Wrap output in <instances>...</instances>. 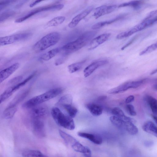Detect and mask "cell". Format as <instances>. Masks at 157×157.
<instances>
[{
	"label": "cell",
	"instance_id": "1",
	"mask_svg": "<svg viewBox=\"0 0 157 157\" xmlns=\"http://www.w3.org/2000/svg\"><path fill=\"white\" fill-rule=\"evenodd\" d=\"M96 31H89L81 35L76 40L69 42L63 46L61 49L67 53L76 52L85 46L95 36Z\"/></svg>",
	"mask_w": 157,
	"mask_h": 157
},
{
	"label": "cell",
	"instance_id": "2",
	"mask_svg": "<svg viewBox=\"0 0 157 157\" xmlns=\"http://www.w3.org/2000/svg\"><path fill=\"white\" fill-rule=\"evenodd\" d=\"M63 88L51 89L41 94L33 97L23 104L22 106L30 108L52 99L61 94L63 91Z\"/></svg>",
	"mask_w": 157,
	"mask_h": 157
},
{
	"label": "cell",
	"instance_id": "3",
	"mask_svg": "<svg viewBox=\"0 0 157 157\" xmlns=\"http://www.w3.org/2000/svg\"><path fill=\"white\" fill-rule=\"evenodd\" d=\"M60 37V34L57 32L49 33L36 42L33 47V49L36 52L43 51L57 44Z\"/></svg>",
	"mask_w": 157,
	"mask_h": 157
},
{
	"label": "cell",
	"instance_id": "4",
	"mask_svg": "<svg viewBox=\"0 0 157 157\" xmlns=\"http://www.w3.org/2000/svg\"><path fill=\"white\" fill-rule=\"evenodd\" d=\"M51 114L54 120L59 126L71 130L75 129V124L72 118L64 114L58 108H53Z\"/></svg>",
	"mask_w": 157,
	"mask_h": 157
},
{
	"label": "cell",
	"instance_id": "5",
	"mask_svg": "<svg viewBox=\"0 0 157 157\" xmlns=\"http://www.w3.org/2000/svg\"><path fill=\"white\" fill-rule=\"evenodd\" d=\"M153 18L148 15L141 22L130 29L118 34L116 36V38L120 39L128 37L137 32L145 29L154 24Z\"/></svg>",
	"mask_w": 157,
	"mask_h": 157
},
{
	"label": "cell",
	"instance_id": "6",
	"mask_svg": "<svg viewBox=\"0 0 157 157\" xmlns=\"http://www.w3.org/2000/svg\"><path fill=\"white\" fill-rule=\"evenodd\" d=\"M147 79H144L136 81H130L124 82L118 86L109 90L107 93L110 94H116L123 93L131 88H137L144 83Z\"/></svg>",
	"mask_w": 157,
	"mask_h": 157
},
{
	"label": "cell",
	"instance_id": "7",
	"mask_svg": "<svg viewBox=\"0 0 157 157\" xmlns=\"http://www.w3.org/2000/svg\"><path fill=\"white\" fill-rule=\"evenodd\" d=\"M31 35L30 33H24L13 34L10 36L1 37L0 46H4L14 42L26 40Z\"/></svg>",
	"mask_w": 157,
	"mask_h": 157
},
{
	"label": "cell",
	"instance_id": "8",
	"mask_svg": "<svg viewBox=\"0 0 157 157\" xmlns=\"http://www.w3.org/2000/svg\"><path fill=\"white\" fill-rule=\"evenodd\" d=\"M30 108L29 114L33 119L44 118L48 114V109L45 105H39Z\"/></svg>",
	"mask_w": 157,
	"mask_h": 157
},
{
	"label": "cell",
	"instance_id": "9",
	"mask_svg": "<svg viewBox=\"0 0 157 157\" xmlns=\"http://www.w3.org/2000/svg\"><path fill=\"white\" fill-rule=\"evenodd\" d=\"M117 7L116 5L101 6L95 9L93 16L95 19H97L102 16L113 11Z\"/></svg>",
	"mask_w": 157,
	"mask_h": 157
},
{
	"label": "cell",
	"instance_id": "10",
	"mask_svg": "<svg viewBox=\"0 0 157 157\" xmlns=\"http://www.w3.org/2000/svg\"><path fill=\"white\" fill-rule=\"evenodd\" d=\"M110 35V33H104L94 38L90 43L88 49L91 50L95 49L98 46L106 41Z\"/></svg>",
	"mask_w": 157,
	"mask_h": 157
},
{
	"label": "cell",
	"instance_id": "11",
	"mask_svg": "<svg viewBox=\"0 0 157 157\" xmlns=\"http://www.w3.org/2000/svg\"><path fill=\"white\" fill-rule=\"evenodd\" d=\"M93 6H90L75 17L68 24L69 28H72L75 27L79 22L89 14L93 10Z\"/></svg>",
	"mask_w": 157,
	"mask_h": 157
},
{
	"label": "cell",
	"instance_id": "12",
	"mask_svg": "<svg viewBox=\"0 0 157 157\" xmlns=\"http://www.w3.org/2000/svg\"><path fill=\"white\" fill-rule=\"evenodd\" d=\"M108 63V61L107 60H103L97 61L92 63L84 69L83 73L84 77H88L99 67L105 65Z\"/></svg>",
	"mask_w": 157,
	"mask_h": 157
},
{
	"label": "cell",
	"instance_id": "13",
	"mask_svg": "<svg viewBox=\"0 0 157 157\" xmlns=\"http://www.w3.org/2000/svg\"><path fill=\"white\" fill-rule=\"evenodd\" d=\"M20 64L15 63L0 72V82L2 83L13 73L19 67Z\"/></svg>",
	"mask_w": 157,
	"mask_h": 157
},
{
	"label": "cell",
	"instance_id": "14",
	"mask_svg": "<svg viewBox=\"0 0 157 157\" xmlns=\"http://www.w3.org/2000/svg\"><path fill=\"white\" fill-rule=\"evenodd\" d=\"M77 134L79 136L87 139L96 144H101L102 142V139L99 135L82 132H78Z\"/></svg>",
	"mask_w": 157,
	"mask_h": 157
},
{
	"label": "cell",
	"instance_id": "15",
	"mask_svg": "<svg viewBox=\"0 0 157 157\" xmlns=\"http://www.w3.org/2000/svg\"><path fill=\"white\" fill-rule=\"evenodd\" d=\"M33 125V131L36 135L39 136L45 135L44 124L42 121L40 119H34Z\"/></svg>",
	"mask_w": 157,
	"mask_h": 157
},
{
	"label": "cell",
	"instance_id": "16",
	"mask_svg": "<svg viewBox=\"0 0 157 157\" xmlns=\"http://www.w3.org/2000/svg\"><path fill=\"white\" fill-rule=\"evenodd\" d=\"M71 147L75 151L83 154L86 157H91V151L89 148L83 145L78 141Z\"/></svg>",
	"mask_w": 157,
	"mask_h": 157
},
{
	"label": "cell",
	"instance_id": "17",
	"mask_svg": "<svg viewBox=\"0 0 157 157\" xmlns=\"http://www.w3.org/2000/svg\"><path fill=\"white\" fill-rule=\"evenodd\" d=\"M86 107L93 116H98L102 113L103 109L100 105L93 103H89L86 105Z\"/></svg>",
	"mask_w": 157,
	"mask_h": 157
},
{
	"label": "cell",
	"instance_id": "18",
	"mask_svg": "<svg viewBox=\"0 0 157 157\" xmlns=\"http://www.w3.org/2000/svg\"><path fill=\"white\" fill-rule=\"evenodd\" d=\"M143 130L145 132L157 137V127L152 121H147L143 125Z\"/></svg>",
	"mask_w": 157,
	"mask_h": 157
},
{
	"label": "cell",
	"instance_id": "19",
	"mask_svg": "<svg viewBox=\"0 0 157 157\" xmlns=\"http://www.w3.org/2000/svg\"><path fill=\"white\" fill-rule=\"evenodd\" d=\"M111 113L114 116H117L125 121H129L134 123L135 121L133 119L126 116L123 111L118 107H115L112 109Z\"/></svg>",
	"mask_w": 157,
	"mask_h": 157
},
{
	"label": "cell",
	"instance_id": "20",
	"mask_svg": "<svg viewBox=\"0 0 157 157\" xmlns=\"http://www.w3.org/2000/svg\"><path fill=\"white\" fill-rule=\"evenodd\" d=\"M122 128L132 135H136L138 132L137 128L134 123L129 121H124Z\"/></svg>",
	"mask_w": 157,
	"mask_h": 157
},
{
	"label": "cell",
	"instance_id": "21",
	"mask_svg": "<svg viewBox=\"0 0 157 157\" xmlns=\"http://www.w3.org/2000/svg\"><path fill=\"white\" fill-rule=\"evenodd\" d=\"M61 49V48H57L51 50L41 55L39 59L44 61H48L57 55Z\"/></svg>",
	"mask_w": 157,
	"mask_h": 157
},
{
	"label": "cell",
	"instance_id": "22",
	"mask_svg": "<svg viewBox=\"0 0 157 157\" xmlns=\"http://www.w3.org/2000/svg\"><path fill=\"white\" fill-rule=\"evenodd\" d=\"M123 17L124 15H120L112 19L98 22L93 25L92 29H99L118 21Z\"/></svg>",
	"mask_w": 157,
	"mask_h": 157
},
{
	"label": "cell",
	"instance_id": "23",
	"mask_svg": "<svg viewBox=\"0 0 157 157\" xmlns=\"http://www.w3.org/2000/svg\"><path fill=\"white\" fill-rule=\"evenodd\" d=\"M145 100L153 114L157 115V100L150 95H147Z\"/></svg>",
	"mask_w": 157,
	"mask_h": 157
},
{
	"label": "cell",
	"instance_id": "24",
	"mask_svg": "<svg viewBox=\"0 0 157 157\" xmlns=\"http://www.w3.org/2000/svg\"><path fill=\"white\" fill-rule=\"evenodd\" d=\"M59 133L61 138L67 144L72 146L77 141L74 137L61 130H59Z\"/></svg>",
	"mask_w": 157,
	"mask_h": 157
},
{
	"label": "cell",
	"instance_id": "25",
	"mask_svg": "<svg viewBox=\"0 0 157 157\" xmlns=\"http://www.w3.org/2000/svg\"><path fill=\"white\" fill-rule=\"evenodd\" d=\"M17 111L16 105L11 104L3 111V116L6 119H11L13 117Z\"/></svg>",
	"mask_w": 157,
	"mask_h": 157
},
{
	"label": "cell",
	"instance_id": "26",
	"mask_svg": "<svg viewBox=\"0 0 157 157\" xmlns=\"http://www.w3.org/2000/svg\"><path fill=\"white\" fill-rule=\"evenodd\" d=\"M16 90L15 85L8 88L0 96V102L1 103L8 98Z\"/></svg>",
	"mask_w": 157,
	"mask_h": 157
},
{
	"label": "cell",
	"instance_id": "27",
	"mask_svg": "<svg viewBox=\"0 0 157 157\" xmlns=\"http://www.w3.org/2000/svg\"><path fill=\"white\" fill-rule=\"evenodd\" d=\"M23 157H48L40 151L36 150H28L22 153Z\"/></svg>",
	"mask_w": 157,
	"mask_h": 157
},
{
	"label": "cell",
	"instance_id": "28",
	"mask_svg": "<svg viewBox=\"0 0 157 157\" xmlns=\"http://www.w3.org/2000/svg\"><path fill=\"white\" fill-rule=\"evenodd\" d=\"M73 98L70 94H67L62 96L59 100L57 105L62 107L67 105H72Z\"/></svg>",
	"mask_w": 157,
	"mask_h": 157
},
{
	"label": "cell",
	"instance_id": "29",
	"mask_svg": "<svg viewBox=\"0 0 157 157\" xmlns=\"http://www.w3.org/2000/svg\"><path fill=\"white\" fill-rule=\"evenodd\" d=\"M65 17L63 16H59L55 17L48 21L46 25L48 27L57 26L62 24L65 21Z\"/></svg>",
	"mask_w": 157,
	"mask_h": 157
},
{
	"label": "cell",
	"instance_id": "30",
	"mask_svg": "<svg viewBox=\"0 0 157 157\" xmlns=\"http://www.w3.org/2000/svg\"><path fill=\"white\" fill-rule=\"evenodd\" d=\"M85 61L84 60L69 65L67 67L69 72L72 73L78 71L82 67Z\"/></svg>",
	"mask_w": 157,
	"mask_h": 157
},
{
	"label": "cell",
	"instance_id": "31",
	"mask_svg": "<svg viewBox=\"0 0 157 157\" xmlns=\"http://www.w3.org/2000/svg\"><path fill=\"white\" fill-rule=\"evenodd\" d=\"M142 2L140 1H132L128 2H124L120 4L118 7H122L126 6L132 7L135 9H138L141 6Z\"/></svg>",
	"mask_w": 157,
	"mask_h": 157
},
{
	"label": "cell",
	"instance_id": "32",
	"mask_svg": "<svg viewBox=\"0 0 157 157\" xmlns=\"http://www.w3.org/2000/svg\"><path fill=\"white\" fill-rule=\"evenodd\" d=\"M63 107L66 110L70 117L73 118L76 116L78 110L75 107L72 105H65Z\"/></svg>",
	"mask_w": 157,
	"mask_h": 157
},
{
	"label": "cell",
	"instance_id": "33",
	"mask_svg": "<svg viewBox=\"0 0 157 157\" xmlns=\"http://www.w3.org/2000/svg\"><path fill=\"white\" fill-rule=\"evenodd\" d=\"M109 120L111 122L114 126L118 128H122L124 121L115 116H112L110 117Z\"/></svg>",
	"mask_w": 157,
	"mask_h": 157
},
{
	"label": "cell",
	"instance_id": "34",
	"mask_svg": "<svg viewBox=\"0 0 157 157\" xmlns=\"http://www.w3.org/2000/svg\"><path fill=\"white\" fill-rule=\"evenodd\" d=\"M37 13L38 11L35 9L30 11L24 16L16 19L15 22L18 23L21 22Z\"/></svg>",
	"mask_w": 157,
	"mask_h": 157
},
{
	"label": "cell",
	"instance_id": "35",
	"mask_svg": "<svg viewBox=\"0 0 157 157\" xmlns=\"http://www.w3.org/2000/svg\"><path fill=\"white\" fill-rule=\"evenodd\" d=\"M125 109L128 114L131 116H135L136 113L135 111L133 106L131 104L127 105L125 106Z\"/></svg>",
	"mask_w": 157,
	"mask_h": 157
},
{
	"label": "cell",
	"instance_id": "36",
	"mask_svg": "<svg viewBox=\"0 0 157 157\" xmlns=\"http://www.w3.org/2000/svg\"><path fill=\"white\" fill-rule=\"evenodd\" d=\"M14 1L6 0L2 1L0 2V10L4 9L5 7L8 6L12 4Z\"/></svg>",
	"mask_w": 157,
	"mask_h": 157
},
{
	"label": "cell",
	"instance_id": "37",
	"mask_svg": "<svg viewBox=\"0 0 157 157\" xmlns=\"http://www.w3.org/2000/svg\"><path fill=\"white\" fill-rule=\"evenodd\" d=\"M22 79L23 77L22 76H17L10 79L9 83L11 84H17L20 82Z\"/></svg>",
	"mask_w": 157,
	"mask_h": 157
},
{
	"label": "cell",
	"instance_id": "38",
	"mask_svg": "<svg viewBox=\"0 0 157 157\" xmlns=\"http://www.w3.org/2000/svg\"><path fill=\"white\" fill-rule=\"evenodd\" d=\"M66 58L63 56L59 58L56 60L55 64L56 66H58L63 63L65 61Z\"/></svg>",
	"mask_w": 157,
	"mask_h": 157
},
{
	"label": "cell",
	"instance_id": "39",
	"mask_svg": "<svg viewBox=\"0 0 157 157\" xmlns=\"http://www.w3.org/2000/svg\"><path fill=\"white\" fill-rule=\"evenodd\" d=\"M12 13L13 12H6L3 13L2 14V16L0 17V21H1L2 20V21L4 20L6 18H7L10 16V15H12Z\"/></svg>",
	"mask_w": 157,
	"mask_h": 157
},
{
	"label": "cell",
	"instance_id": "40",
	"mask_svg": "<svg viewBox=\"0 0 157 157\" xmlns=\"http://www.w3.org/2000/svg\"><path fill=\"white\" fill-rule=\"evenodd\" d=\"M134 97L133 95H130L128 97L125 99V102L127 104L130 103L134 100Z\"/></svg>",
	"mask_w": 157,
	"mask_h": 157
},
{
	"label": "cell",
	"instance_id": "41",
	"mask_svg": "<svg viewBox=\"0 0 157 157\" xmlns=\"http://www.w3.org/2000/svg\"><path fill=\"white\" fill-rule=\"evenodd\" d=\"M135 39V37H133L132 39H131L127 44L123 46L121 48V50H123L126 47H128L130 44Z\"/></svg>",
	"mask_w": 157,
	"mask_h": 157
},
{
	"label": "cell",
	"instance_id": "42",
	"mask_svg": "<svg viewBox=\"0 0 157 157\" xmlns=\"http://www.w3.org/2000/svg\"><path fill=\"white\" fill-rule=\"evenodd\" d=\"M42 1L41 0H36L35 1L33 2L32 3H31L29 5V7H32L35 6L36 4H37L38 3H40Z\"/></svg>",
	"mask_w": 157,
	"mask_h": 157
},
{
	"label": "cell",
	"instance_id": "43",
	"mask_svg": "<svg viewBox=\"0 0 157 157\" xmlns=\"http://www.w3.org/2000/svg\"><path fill=\"white\" fill-rule=\"evenodd\" d=\"M107 98V96H101L100 97L98 98V100H103L106 99Z\"/></svg>",
	"mask_w": 157,
	"mask_h": 157
},
{
	"label": "cell",
	"instance_id": "44",
	"mask_svg": "<svg viewBox=\"0 0 157 157\" xmlns=\"http://www.w3.org/2000/svg\"><path fill=\"white\" fill-rule=\"evenodd\" d=\"M152 47L155 50L157 49V42L152 44Z\"/></svg>",
	"mask_w": 157,
	"mask_h": 157
},
{
	"label": "cell",
	"instance_id": "45",
	"mask_svg": "<svg viewBox=\"0 0 157 157\" xmlns=\"http://www.w3.org/2000/svg\"><path fill=\"white\" fill-rule=\"evenodd\" d=\"M152 117L154 121L157 124V117L155 116H152Z\"/></svg>",
	"mask_w": 157,
	"mask_h": 157
},
{
	"label": "cell",
	"instance_id": "46",
	"mask_svg": "<svg viewBox=\"0 0 157 157\" xmlns=\"http://www.w3.org/2000/svg\"><path fill=\"white\" fill-rule=\"evenodd\" d=\"M155 88L156 90H157V85H156V86H155Z\"/></svg>",
	"mask_w": 157,
	"mask_h": 157
}]
</instances>
